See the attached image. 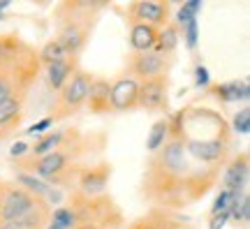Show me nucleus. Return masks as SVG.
Here are the masks:
<instances>
[{
  "label": "nucleus",
  "instance_id": "17",
  "mask_svg": "<svg viewBox=\"0 0 250 229\" xmlns=\"http://www.w3.org/2000/svg\"><path fill=\"white\" fill-rule=\"evenodd\" d=\"M179 26L176 23H167L165 28H160L158 30V40H155V46H153V51L155 53H165V56H169L176 46H179Z\"/></svg>",
  "mask_w": 250,
  "mask_h": 229
},
{
  "label": "nucleus",
  "instance_id": "26",
  "mask_svg": "<svg viewBox=\"0 0 250 229\" xmlns=\"http://www.w3.org/2000/svg\"><path fill=\"white\" fill-rule=\"evenodd\" d=\"M130 229H167V218H165L162 213L153 211V213H148L146 218L137 220Z\"/></svg>",
  "mask_w": 250,
  "mask_h": 229
},
{
  "label": "nucleus",
  "instance_id": "7",
  "mask_svg": "<svg viewBox=\"0 0 250 229\" xmlns=\"http://www.w3.org/2000/svg\"><path fill=\"white\" fill-rule=\"evenodd\" d=\"M132 79H153V77H167V61L165 56L155 51H144V53H132V58L127 62Z\"/></svg>",
  "mask_w": 250,
  "mask_h": 229
},
{
  "label": "nucleus",
  "instance_id": "31",
  "mask_svg": "<svg viewBox=\"0 0 250 229\" xmlns=\"http://www.w3.org/2000/svg\"><path fill=\"white\" fill-rule=\"evenodd\" d=\"M208 79H211V77H208V70H206L204 65H197L195 67V83L197 86H199V88H206V86H208Z\"/></svg>",
  "mask_w": 250,
  "mask_h": 229
},
{
  "label": "nucleus",
  "instance_id": "14",
  "mask_svg": "<svg viewBox=\"0 0 250 229\" xmlns=\"http://www.w3.org/2000/svg\"><path fill=\"white\" fill-rule=\"evenodd\" d=\"M158 40V28L146 26V23H132L130 28V46L134 49V53L153 51Z\"/></svg>",
  "mask_w": 250,
  "mask_h": 229
},
{
  "label": "nucleus",
  "instance_id": "35",
  "mask_svg": "<svg viewBox=\"0 0 250 229\" xmlns=\"http://www.w3.org/2000/svg\"><path fill=\"white\" fill-rule=\"evenodd\" d=\"M0 229H19L14 222H0Z\"/></svg>",
  "mask_w": 250,
  "mask_h": 229
},
{
  "label": "nucleus",
  "instance_id": "11",
  "mask_svg": "<svg viewBox=\"0 0 250 229\" xmlns=\"http://www.w3.org/2000/svg\"><path fill=\"white\" fill-rule=\"evenodd\" d=\"M248 174H250L248 153H239L229 162V167L225 169V176H223L225 190H229V192H243L246 185H248Z\"/></svg>",
  "mask_w": 250,
  "mask_h": 229
},
{
  "label": "nucleus",
  "instance_id": "21",
  "mask_svg": "<svg viewBox=\"0 0 250 229\" xmlns=\"http://www.w3.org/2000/svg\"><path fill=\"white\" fill-rule=\"evenodd\" d=\"M19 187H23L26 192H30L33 197H37V199H42V197H46L49 194V190H51V185L46 183V181H42V178L33 176V174H19Z\"/></svg>",
  "mask_w": 250,
  "mask_h": 229
},
{
  "label": "nucleus",
  "instance_id": "4",
  "mask_svg": "<svg viewBox=\"0 0 250 229\" xmlns=\"http://www.w3.org/2000/svg\"><path fill=\"white\" fill-rule=\"evenodd\" d=\"M40 199L26 192L23 187H5L0 199V222H17L35 208Z\"/></svg>",
  "mask_w": 250,
  "mask_h": 229
},
{
  "label": "nucleus",
  "instance_id": "23",
  "mask_svg": "<svg viewBox=\"0 0 250 229\" xmlns=\"http://www.w3.org/2000/svg\"><path fill=\"white\" fill-rule=\"evenodd\" d=\"M65 58H70L67 53L62 51V46L56 42V40H49L42 49H40V61L44 62L46 67L49 65H54V62H61V61H65Z\"/></svg>",
  "mask_w": 250,
  "mask_h": 229
},
{
  "label": "nucleus",
  "instance_id": "9",
  "mask_svg": "<svg viewBox=\"0 0 250 229\" xmlns=\"http://www.w3.org/2000/svg\"><path fill=\"white\" fill-rule=\"evenodd\" d=\"M70 165V155H67V150H61V146L51 153H46L42 158H35L33 160V176H40V178H49V181H58L62 171L67 169Z\"/></svg>",
  "mask_w": 250,
  "mask_h": 229
},
{
  "label": "nucleus",
  "instance_id": "37",
  "mask_svg": "<svg viewBox=\"0 0 250 229\" xmlns=\"http://www.w3.org/2000/svg\"><path fill=\"white\" fill-rule=\"evenodd\" d=\"M49 229H61V227H56V225H51V227H49Z\"/></svg>",
  "mask_w": 250,
  "mask_h": 229
},
{
  "label": "nucleus",
  "instance_id": "22",
  "mask_svg": "<svg viewBox=\"0 0 250 229\" xmlns=\"http://www.w3.org/2000/svg\"><path fill=\"white\" fill-rule=\"evenodd\" d=\"M62 141V132H51V134H44L40 141H35V146L28 150V155H33V158H42L46 153H51L61 146Z\"/></svg>",
  "mask_w": 250,
  "mask_h": 229
},
{
  "label": "nucleus",
  "instance_id": "10",
  "mask_svg": "<svg viewBox=\"0 0 250 229\" xmlns=\"http://www.w3.org/2000/svg\"><path fill=\"white\" fill-rule=\"evenodd\" d=\"M139 83L132 77H123L111 83V109L114 111H130L137 106Z\"/></svg>",
  "mask_w": 250,
  "mask_h": 229
},
{
  "label": "nucleus",
  "instance_id": "13",
  "mask_svg": "<svg viewBox=\"0 0 250 229\" xmlns=\"http://www.w3.org/2000/svg\"><path fill=\"white\" fill-rule=\"evenodd\" d=\"M86 106L93 114H107V111H111V83L107 79H95L93 77L88 97H86Z\"/></svg>",
  "mask_w": 250,
  "mask_h": 229
},
{
  "label": "nucleus",
  "instance_id": "28",
  "mask_svg": "<svg viewBox=\"0 0 250 229\" xmlns=\"http://www.w3.org/2000/svg\"><path fill=\"white\" fill-rule=\"evenodd\" d=\"M7 97H17V77L9 72H0V102Z\"/></svg>",
  "mask_w": 250,
  "mask_h": 229
},
{
  "label": "nucleus",
  "instance_id": "15",
  "mask_svg": "<svg viewBox=\"0 0 250 229\" xmlns=\"http://www.w3.org/2000/svg\"><path fill=\"white\" fill-rule=\"evenodd\" d=\"M215 97L220 102H248L250 97V86L248 81L241 79V81H229V83H220L213 88Z\"/></svg>",
  "mask_w": 250,
  "mask_h": 229
},
{
  "label": "nucleus",
  "instance_id": "34",
  "mask_svg": "<svg viewBox=\"0 0 250 229\" xmlns=\"http://www.w3.org/2000/svg\"><path fill=\"white\" fill-rule=\"evenodd\" d=\"M28 150H30V146H28V144H23V141H19V144H14V146H12V150H9V153H12V158H21V155H26Z\"/></svg>",
  "mask_w": 250,
  "mask_h": 229
},
{
  "label": "nucleus",
  "instance_id": "19",
  "mask_svg": "<svg viewBox=\"0 0 250 229\" xmlns=\"http://www.w3.org/2000/svg\"><path fill=\"white\" fill-rule=\"evenodd\" d=\"M169 127H171V123L167 118H160V121L153 123L151 132H148V139H146V150L148 153H158L162 148V144L169 139Z\"/></svg>",
  "mask_w": 250,
  "mask_h": 229
},
{
  "label": "nucleus",
  "instance_id": "5",
  "mask_svg": "<svg viewBox=\"0 0 250 229\" xmlns=\"http://www.w3.org/2000/svg\"><path fill=\"white\" fill-rule=\"evenodd\" d=\"M56 42L62 46V51L67 53L70 58H74L86 46V42H88V26H83L79 21V17H74V14L62 19Z\"/></svg>",
  "mask_w": 250,
  "mask_h": 229
},
{
  "label": "nucleus",
  "instance_id": "27",
  "mask_svg": "<svg viewBox=\"0 0 250 229\" xmlns=\"http://www.w3.org/2000/svg\"><path fill=\"white\" fill-rule=\"evenodd\" d=\"M74 222H77V215H74L70 208H56V211L51 213V225H56V227L72 229Z\"/></svg>",
  "mask_w": 250,
  "mask_h": 229
},
{
  "label": "nucleus",
  "instance_id": "8",
  "mask_svg": "<svg viewBox=\"0 0 250 229\" xmlns=\"http://www.w3.org/2000/svg\"><path fill=\"white\" fill-rule=\"evenodd\" d=\"M167 90H169V79L167 77H153L139 83V95H137V106L146 111H158L167 106Z\"/></svg>",
  "mask_w": 250,
  "mask_h": 229
},
{
  "label": "nucleus",
  "instance_id": "12",
  "mask_svg": "<svg viewBox=\"0 0 250 229\" xmlns=\"http://www.w3.org/2000/svg\"><path fill=\"white\" fill-rule=\"evenodd\" d=\"M109 178H111V167L109 165H100L95 169H88V171H83L79 178V190L83 197H98V194L104 192V187H107Z\"/></svg>",
  "mask_w": 250,
  "mask_h": 229
},
{
  "label": "nucleus",
  "instance_id": "18",
  "mask_svg": "<svg viewBox=\"0 0 250 229\" xmlns=\"http://www.w3.org/2000/svg\"><path fill=\"white\" fill-rule=\"evenodd\" d=\"M46 222H49V208H46V204L40 199V204H37L35 208L28 213V215H23L21 220H17L14 225H17L19 229H44Z\"/></svg>",
  "mask_w": 250,
  "mask_h": 229
},
{
  "label": "nucleus",
  "instance_id": "32",
  "mask_svg": "<svg viewBox=\"0 0 250 229\" xmlns=\"http://www.w3.org/2000/svg\"><path fill=\"white\" fill-rule=\"evenodd\" d=\"M51 118H44V121H40V123H35V125H30L26 130V134H44L46 132V127H51Z\"/></svg>",
  "mask_w": 250,
  "mask_h": 229
},
{
  "label": "nucleus",
  "instance_id": "24",
  "mask_svg": "<svg viewBox=\"0 0 250 229\" xmlns=\"http://www.w3.org/2000/svg\"><path fill=\"white\" fill-rule=\"evenodd\" d=\"M199 12H202V0H188V2H183V7L176 12V26L183 28L186 23L195 21Z\"/></svg>",
  "mask_w": 250,
  "mask_h": 229
},
{
  "label": "nucleus",
  "instance_id": "3",
  "mask_svg": "<svg viewBox=\"0 0 250 229\" xmlns=\"http://www.w3.org/2000/svg\"><path fill=\"white\" fill-rule=\"evenodd\" d=\"M225 130L218 132L215 137H206V139H183L181 137L186 144V153H190L192 158H197L199 162H206V165L223 162L227 155V148H229V134Z\"/></svg>",
  "mask_w": 250,
  "mask_h": 229
},
{
  "label": "nucleus",
  "instance_id": "20",
  "mask_svg": "<svg viewBox=\"0 0 250 229\" xmlns=\"http://www.w3.org/2000/svg\"><path fill=\"white\" fill-rule=\"evenodd\" d=\"M21 118V97H7L0 102V127L5 130L7 125L19 123Z\"/></svg>",
  "mask_w": 250,
  "mask_h": 229
},
{
  "label": "nucleus",
  "instance_id": "39",
  "mask_svg": "<svg viewBox=\"0 0 250 229\" xmlns=\"http://www.w3.org/2000/svg\"><path fill=\"white\" fill-rule=\"evenodd\" d=\"M0 19H2V12H0Z\"/></svg>",
  "mask_w": 250,
  "mask_h": 229
},
{
  "label": "nucleus",
  "instance_id": "29",
  "mask_svg": "<svg viewBox=\"0 0 250 229\" xmlns=\"http://www.w3.org/2000/svg\"><path fill=\"white\" fill-rule=\"evenodd\" d=\"M248 130H250V109L243 106V109H239L236 116H234V132L248 134Z\"/></svg>",
  "mask_w": 250,
  "mask_h": 229
},
{
  "label": "nucleus",
  "instance_id": "16",
  "mask_svg": "<svg viewBox=\"0 0 250 229\" xmlns=\"http://www.w3.org/2000/svg\"><path fill=\"white\" fill-rule=\"evenodd\" d=\"M77 70V58H65L61 62H54V65H49L46 67V79H49V86L54 90H61L67 79H70L72 74Z\"/></svg>",
  "mask_w": 250,
  "mask_h": 229
},
{
  "label": "nucleus",
  "instance_id": "1",
  "mask_svg": "<svg viewBox=\"0 0 250 229\" xmlns=\"http://www.w3.org/2000/svg\"><path fill=\"white\" fill-rule=\"evenodd\" d=\"M144 190L151 199H158V202H165L167 197L183 192V190H192L190 197L195 199V197L206 194V190H208L190 171L186 144L181 139V134L171 127L169 139L162 144V148L158 153H153L148 171L144 176Z\"/></svg>",
  "mask_w": 250,
  "mask_h": 229
},
{
  "label": "nucleus",
  "instance_id": "6",
  "mask_svg": "<svg viewBox=\"0 0 250 229\" xmlns=\"http://www.w3.org/2000/svg\"><path fill=\"white\" fill-rule=\"evenodd\" d=\"M127 12H130L134 23H146V26H153L158 30L169 23V2L139 0V2H132Z\"/></svg>",
  "mask_w": 250,
  "mask_h": 229
},
{
  "label": "nucleus",
  "instance_id": "30",
  "mask_svg": "<svg viewBox=\"0 0 250 229\" xmlns=\"http://www.w3.org/2000/svg\"><path fill=\"white\" fill-rule=\"evenodd\" d=\"M183 37H186V46L188 49H195L199 42V26H197V19L183 26Z\"/></svg>",
  "mask_w": 250,
  "mask_h": 229
},
{
  "label": "nucleus",
  "instance_id": "36",
  "mask_svg": "<svg viewBox=\"0 0 250 229\" xmlns=\"http://www.w3.org/2000/svg\"><path fill=\"white\" fill-rule=\"evenodd\" d=\"M2 192H5V185L0 183V199H2Z\"/></svg>",
  "mask_w": 250,
  "mask_h": 229
},
{
  "label": "nucleus",
  "instance_id": "38",
  "mask_svg": "<svg viewBox=\"0 0 250 229\" xmlns=\"http://www.w3.org/2000/svg\"><path fill=\"white\" fill-rule=\"evenodd\" d=\"M0 137H2V127H0Z\"/></svg>",
  "mask_w": 250,
  "mask_h": 229
},
{
  "label": "nucleus",
  "instance_id": "2",
  "mask_svg": "<svg viewBox=\"0 0 250 229\" xmlns=\"http://www.w3.org/2000/svg\"><path fill=\"white\" fill-rule=\"evenodd\" d=\"M90 81H93V74H88L86 70H74L67 83L61 88L58 93V100H56V106H54V116L51 121H62L67 116L77 114L81 106L86 104V97H88V90H90Z\"/></svg>",
  "mask_w": 250,
  "mask_h": 229
},
{
  "label": "nucleus",
  "instance_id": "25",
  "mask_svg": "<svg viewBox=\"0 0 250 229\" xmlns=\"http://www.w3.org/2000/svg\"><path fill=\"white\" fill-rule=\"evenodd\" d=\"M229 218H234V222H239L241 227H248V220H250V197H248V192L243 194L241 199L229 208Z\"/></svg>",
  "mask_w": 250,
  "mask_h": 229
},
{
  "label": "nucleus",
  "instance_id": "33",
  "mask_svg": "<svg viewBox=\"0 0 250 229\" xmlns=\"http://www.w3.org/2000/svg\"><path fill=\"white\" fill-rule=\"evenodd\" d=\"M227 220H229V213H215V215H211V225H208V229H223Z\"/></svg>",
  "mask_w": 250,
  "mask_h": 229
}]
</instances>
